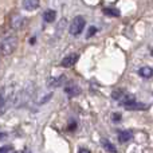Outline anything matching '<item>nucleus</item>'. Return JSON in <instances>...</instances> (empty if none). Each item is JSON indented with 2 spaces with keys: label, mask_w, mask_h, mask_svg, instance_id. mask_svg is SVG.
Masks as SVG:
<instances>
[{
  "label": "nucleus",
  "mask_w": 153,
  "mask_h": 153,
  "mask_svg": "<svg viewBox=\"0 0 153 153\" xmlns=\"http://www.w3.org/2000/svg\"><path fill=\"white\" fill-rule=\"evenodd\" d=\"M95 32H97V28H95V27H90V28H89V32H87V38L93 36Z\"/></svg>",
  "instance_id": "16"
},
{
  "label": "nucleus",
  "mask_w": 153,
  "mask_h": 153,
  "mask_svg": "<svg viewBox=\"0 0 153 153\" xmlns=\"http://www.w3.org/2000/svg\"><path fill=\"white\" fill-rule=\"evenodd\" d=\"M78 58H79L78 54H70V55L65 56V58L62 59L61 66H63V67H71V66H74L75 62L78 61Z\"/></svg>",
  "instance_id": "5"
},
{
  "label": "nucleus",
  "mask_w": 153,
  "mask_h": 153,
  "mask_svg": "<svg viewBox=\"0 0 153 153\" xmlns=\"http://www.w3.org/2000/svg\"><path fill=\"white\" fill-rule=\"evenodd\" d=\"M130 138H132V132H129V130H121V132H118L120 143H126Z\"/></svg>",
  "instance_id": "11"
},
{
  "label": "nucleus",
  "mask_w": 153,
  "mask_h": 153,
  "mask_svg": "<svg viewBox=\"0 0 153 153\" xmlns=\"http://www.w3.org/2000/svg\"><path fill=\"white\" fill-rule=\"evenodd\" d=\"M18 47V35L15 32H4L1 35V43H0V48H1V55L7 56L11 55Z\"/></svg>",
  "instance_id": "1"
},
{
  "label": "nucleus",
  "mask_w": 153,
  "mask_h": 153,
  "mask_svg": "<svg viewBox=\"0 0 153 153\" xmlns=\"http://www.w3.org/2000/svg\"><path fill=\"white\" fill-rule=\"evenodd\" d=\"M138 75L143 76V78H151V76L153 75V70L148 66H144L138 70Z\"/></svg>",
  "instance_id": "12"
},
{
  "label": "nucleus",
  "mask_w": 153,
  "mask_h": 153,
  "mask_svg": "<svg viewBox=\"0 0 153 153\" xmlns=\"http://www.w3.org/2000/svg\"><path fill=\"white\" fill-rule=\"evenodd\" d=\"M51 97H53V93H48V94L47 95H46V97L45 98H43V100H40V102L39 103H45L46 102V101H48V100H50V98Z\"/></svg>",
  "instance_id": "18"
},
{
  "label": "nucleus",
  "mask_w": 153,
  "mask_h": 153,
  "mask_svg": "<svg viewBox=\"0 0 153 153\" xmlns=\"http://www.w3.org/2000/svg\"><path fill=\"white\" fill-rule=\"evenodd\" d=\"M102 12L105 13V15H108V16H113V18H118V16L121 15L120 10H117V8H114V7H106V8H103Z\"/></svg>",
  "instance_id": "10"
},
{
  "label": "nucleus",
  "mask_w": 153,
  "mask_h": 153,
  "mask_svg": "<svg viewBox=\"0 0 153 153\" xmlns=\"http://www.w3.org/2000/svg\"><path fill=\"white\" fill-rule=\"evenodd\" d=\"M24 23H26V19L20 13H13L10 18V27L12 30H20L24 26Z\"/></svg>",
  "instance_id": "4"
},
{
  "label": "nucleus",
  "mask_w": 153,
  "mask_h": 153,
  "mask_svg": "<svg viewBox=\"0 0 153 153\" xmlns=\"http://www.w3.org/2000/svg\"><path fill=\"white\" fill-rule=\"evenodd\" d=\"M61 81H65V76L61 75L59 78H54V79H50V82H48V85L50 86H59V85L62 83Z\"/></svg>",
  "instance_id": "15"
},
{
  "label": "nucleus",
  "mask_w": 153,
  "mask_h": 153,
  "mask_svg": "<svg viewBox=\"0 0 153 153\" xmlns=\"http://www.w3.org/2000/svg\"><path fill=\"white\" fill-rule=\"evenodd\" d=\"M39 7V0H23V8L27 11H35Z\"/></svg>",
  "instance_id": "7"
},
{
  "label": "nucleus",
  "mask_w": 153,
  "mask_h": 153,
  "mask_svg": "<svg viewBox=\"0 0 153 153\" xmlns=\"http://www.w3.org/2000/svg\"><path fill=\"white\" fill-rule=\"evenodd\" d=\"M85 24H86V20H85L83 16H76L74 18V20L70 24V34L71 35H79L85 28Z\"/></svg>",
  "instance_id": "3"
},
{
  "label": "nucleus",
  "mask_w": 153,
  "mask_h": 153,
  "mask_svg": "<svg viewBox=\"0 0 153 153\" xmlns=\"http://www.w3.org/2000/svg\"><path fill=\"white\" fill-rule=\"evenodd\" d=\"M56 18V12L54 10H47L43 13V19H45L46 23H53Z\"/></svg>",
  "instance_id": "8"
},
{
  "label": "nucleus",
  "mask_w": 153,
  "mask_h": 153,
  "mask_svg": "<svg viewBox=\"0 0 153 153\" xmlns=\"http://www.w3.org/2000/svg\"><path fill=\"white\" fill-rule=\"evenodd\" d=\"M125 109H126V110H145L146 105H144V103H140V102H137V101H134V102H132V103H129V105L125 106Z\"/></svg>",
  "instance_id": "9"
},
{
  "label": "nucleus",
  "mask_w": 153,
  "mask_h": 153,
  "mask_svg": "<svg viewBox=\"0 0 153 153\" xmlns=\"http://www.w3.org/2000/svg\"><path fill=\"white\" fill-rule=\"evenodd\" d=\"M125 94H126V93H122L121 90H114V91L111 93V97H113L114 100H118V101H121L122 98L125 97Z\"/></svg>",
  "instance_id": "14"
},
{
  "label": "nucleus",
  "mask_w": 153,
  "mask_h": 153,
  "mask_svg": "<svg viewBox=\"0 0 153 153\" xmlns=\"http://www.w3.org/2000/svg\"><path fill=\"white\" fill-rule=\"evenodd\" d=\"M78 153H90L89 151H87V149H79V152Z\"/></svg>",
  "instance_id": "20"
},
{
  "label": "nucleus",
  "mask_w": 153,
  "mask_h": 153,
  "mask_svg": "<svg viewBox=\"0 0 153 153\" xmlns=\"http://www.w3.org/2000/svg\"><path fill=\"white\" fill-rule=\"evenodd\" d=\"M102 145L105 146V149H108L109 152H111V153H116V152H117V149L114 148V145L110 143V141H108V140H102Z\"/></svg>",
  "instance_id": "13"
},
{
  "label": "nucleus",
  "mask_w": 153,
  "mask_h": 153,
  "mask_svg": "<svg viewBox=\"0 0 153 153\" xmlns=\"http://www.w3.org/2000/svg\"><path fill=\"white\" fill-rule=\"evenodd\" d=\"M16 94L13 93V87L11 86H3L1 87V100H0V106H1V113L5 111V106L10 105L15 100Z\"/></svg>",
  "instance_id": "2"
},
{
  "label": "nucleus",
  "mask_w": 153,
  "mask_h": 153,
  "mask_svg": "<svg viewBox=\"0 0 153 153\" xmlns=\"http://www.w3.org/2000/svg\"><path fill=\"white\" fill-rule=\"evenodd\" d=\"M152 54H153V51H152Z\"/></svg>",
  "instance_id": "21"
},
{
  "label": "nucleus",
  "mask_w": 153,
  "mask_h": 153,
  "mask_svg": "<svg viewBox=\"0 0 153 153\" xmlns=\"http://www.w3.org/2000/svg\"><path fill=\"white\" fill-rule=\"evenodd\" d=\"M120 120H121V114L120 113H113V121L117 122V121H120Z\"/></svg>",
  "instance_id": "19"
},
{
  "label": "nucleus",
  "mask_w": 153,
  "mask_h": 153,
  "mask_svg": "<svg viewBox=\"0 0 153 153\" xmlns=\"http://www.w3.org/2000/svg\"><path fill=\"white\" fill-rule=\"evenodd\" d=\"M11 151H12V146L10 145H5L1 148V153H11Z\"/></svg>",
  "instance_id": "17"
},
{
  "label": "nucleus",
  "mask_w": 153,
  "mask_h": 153,
  "mask_svg": "<svg viewBox=\"0 0 153 153\" xmlns=\"http://www.w3.org/2000/svg\"><path fill=\"white\" fill-rule=\"evenodd\" d=\"M65 91H66L67 95H70V97H74V95H78L79 93H81V87L78 86L76 83H67L66 86H65Z\"/></svg>",
  "instance_id": "6"
}]
</instances>
